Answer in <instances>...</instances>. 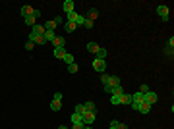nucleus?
I'll return each mask as SVG.
<instances>
[{"label":"nucleus","instance_id":"nucleus-43","mask_svg":"<svg viewBox=\"0 0 174 129\" xmlns=\"http://www.w3.org/2000/svg\"><path fill=\"white\" fill-rule=\"evenodd\" d=\"M108 129H116V127H112V125H108Z\"/></svg>","mask_w":174,"mask_h":129},{"label":"nucleus","instance_id":"nucleus-25","mask_svg":"<svg viewBox=\"0 0 174 129\" xmlns=\"http://www.w3.org/2000/svg\"><path fill=\"white\" fill-rule=\"evenodd\" d=\"M62 60H64L66 64L70 66V64H73V56H72V54H68V52H66V54H64V58H62Z\"/></svg>","mask_w":174,"mask_h":129},{"label":"nucleus","instance_id":"nucleus-29","mask_svg":"<svg viewBox=\"0 0 174 129\" xmlns=\"http://www.w3.org/2000/svg\"><path fill=\"white\" fill-rule=\"evenodd\" d=\"M76 114L83 116V114H85V106H83V104H78V106H76Z\"/></svg>","mask_w":174,"mask_h":129},{"label":"nucleus","instance_id":"nucleus-23","mask_svg":"<svg viewBox=\"0 0 174 129\" xmlns=\"http://www.w3.org/2000/svg\"><path fill=\"white\" fill-rule=\"evenodd\" d=\"M23 21L27 23L29 27H33V25H35V23H37V19H35V18H33V16H29V18H23Z\"/></svg>","mask_w":174,"mask_h":129},{"label":"nucleus","instance_id":"nucleus-7","mask_svg":"<svg viewBox=\"0 0 174 129\" xmlns=\"http://www.w3.org/2000/svg\"><path fill=\"white\" fill-rule=\"evenodd\" d=\"M33 12H35V8H33V6H23V8H21V16H23V18L33 16Z\"/></svg>","mask_w":174,"mask_h":129},{"label":"nucleus","instance_id":"nucleus-19","mask_svg":"<svg viewBox=\"0 0 174 129\" xmlns=\"http://www.w3.org/2000/svg\"><path fill=\"white\" fill-rule=\"evenodd\" d=\"M120 104H132V94H126V92H124V94H122V100H120Z\"/></svg>","mask_w":174,"mask_h":129},{"label":"nucleus","instance_id":"nucleus-20","mask_svg":"<svg viewBox=\"0 0 174 129\" xmlns=\"http://www.w3.org/2000/svg\"><path fill=\"white\" fill-rule=\"evenodd\" d=\"M52 52H54V56H56V58H60V60H62V58H64V54H66L64 48H54Z\"/></svg>","mask_w":174,"mask_h":129},{"label":"nucleus","instance_id":"nucleus-2","mask_svg":"<svg viewBox=\"0 0 174 129\" xmlns=\"http://www.w3.org/2000/svg\"><path fill=\"white\" fill-rule=\"evenodd\" d=\"M159 100V97H157V92H153V91H147L145 94H143V102H147V104H155V102Z\"/></svg>","mask_w":174,"mask_h":129},{"label":"nucleus","instance_id":"nucleus-30","mask_svg":"<svg viewBox=\"0 0 174 129\" xmlns=\"http://www.w3.org/2000/svg\"><path fill=\"white\" fill-rule=\"evenodd\" d=\"M68 71H70V73H78V64H76V62H73V64H70V66H68Z\"/></svg>","mask_w":174,"mask_h":129},{"label":"nucleus","instance_id":"nucleus-42","mask_svg":"<svg viewBox=\"0 0 174 129\" xmlns=\"http://www.w3.org/2000/svg\"><path fill=\"white\" fill-rule=\"evenodd\" d=\"M85 129H93V127H91V125H85Z\"/></svg>","mask_w":174,"mask_h":129},{"label":"nucleus","instance_id":"nucleus-15","mask_svg":"<svg viewBox=\"0 0 174 129\" xmlns=\"http://www.w3.org/2000/svg\"><path fill=\"white\" fill-rule=\"evenodd\" d=\"M60 108H62V102H60V100H52L51 102V110L52 112H58Z\"/></svg>","mask_w":174,"mask_h":129},{"label":"nucleus","instance_id":"nucleus-40","mask_svg":"<svg viewBox=\"0 0 174 129\" xmlns=\"http://www.w3.org/2000/svg\"><path fill=\"white\" fill-rule=\"evenodd\" d=\"M116 129H128V125H126V123H120V121H118V125H116Z\"/></svg>","mask_w":174,"mask_h":129},{"label":"nucleus","instance_id":"nucleus-41","mask_svg":"<svg viewBox=\"0 0 174 129\" xmlns=\"http://www.w3.org/2000/svg\"><path fill=\"white\" fill-rule=\"evenodd\" d=\"M58 129H68V127H66V125H60V127Z\"/></svg>","mask_w":174,"mask_h":129},{"label":"nucleus","instance_id":"nucleus-6","mask_svg":"<svg viewBox=\"0 0 174 129\" xmlns=\"http://www.w3.org/2000/svg\"><path fill=\"white\" fill-rule=\"evenodd\" d=\"M106 56H108V50H106V48H99V50H97V54H95V58L97 60H106Z\"/></svg>","mask_w":174,"mask_h":129},{"label":"nucleus","instance_id":"nucleus-26","mask_svg":"<svg viewBox=\"0 0 174 129\" xmlns=\"http://www.w3.org/2000/svg\"><path fill=\"white\" fill-rule=\"evenodd\" d=\"M112 94H124V87L122 85H116V87L112 89Z\"/></svg>","mask_w":174,"mask_h":129},{"label":"nucleus","instance_id":"nucleus-11","mask_svg":"<svg viewBox=\"0 0 174 129\" xmlns=\"http://www.w3.org/2000/svg\"><path fill=\"white\" fill-rule=\"evenodd\" d=\"M43 37H45L46 42H52V41L56 39V35H54V31H45V35H43Z\"/></svg>","mask_w":174,"mask_h":129},{"label":"nucleus","instance_id":"nucleus-13","mask_svg":"<svg viewBox=\"0 0 174 129\" xmlns=\"http://www.w3.org/2000/svg\"><path fill=\"white\" fill-rule=\"evenodd\" d=\"M132 102H138V104H141L143 102V92H135V94H132Z\"/></svg>","mask_w":174,"mask_h":129},{"label":"nucleus","instance_id":"nucleus-28","mask_svg":"<svg viewBox=\"0 0 174 129\" xmlns=\"http://www.w3.org/2000/svg\"><path fill=\"white\" fill-rule=\"evenodd\" d=\"M52 21H54V25H64V23H66V19L62 18V16H58V18H54Z\"/></svg>","mask_w":174,"mask_h":129},{"label":"nucleus","instance_id":"nucleus-4","mask_svg":"<svg viewBox=\"0 0 174 129\" xmlns=\"http://www.w3.org/2000/svg\"><path fill=\"white\" fill-rule=\"evenodd\" d=\"M157 14L163 21H168V6H157Z\"/></svg>","mask_w":174,"mask_h":129},{"label":"nucleus","instance_id":"nucleus-22","mask_svg":"<svg viewBox=\"0 0 174 129\" xmlns=\"http://www.w3.org/2000/svg\"><path fill=\"white\" fill-rule=\"evenodd\" d=\"M83 106H85V112H97V108H95V104H93V102H85Z\"/></svg>","mask_w":174,"mask_h":129},{"label":"nucleus","instance_id":"nucleus-39","mask_svg":"<svg viewBox=\"0 0 174 129\" xmlns=\"http://www.w3.org/2000/svg\"><path fill=\"white\" fill-rule=\"evenodd\" d=\"M52 100H60V102H62V92H56V94H54V98H52Z\"/></svg>","mask_w":174,"mask_h":129},{"label":"nucleus","instance_id":"nucleus-37","mask_svg":"<svg viewBox=\"0 0 174 129\" xmlns=\"http://www.w3.org/2000/svg\"><path fill=\"white\" fill-rule=\"evenodd\" d=\"M33 46H35V44H33L31 41H27V42H25V48H27V50H33Z\"/></svg>","mask_w":174,"mask_h":129},{"label":"nucleus","instance_id":"nucleus-8","mask_svg":"<svg viewBox=\"0 0 174 129\" xmlns=\"http://www.w3.org/2000/svg\"><path fill=\"white\" fill-rule=\"evenodd\" d=\"M62 10L66 12V16H68V14H72V12H73V2H72V0H66V2H64V6H62Z\"/></svg>","mask_w":174,"mask_h":129},{"label":"nucleus","instance_id":"nucleus-18","mask_svg":"<svg viewBox=\"0 0 174 129\" xmlns=\"http://www.w3.org/2000/svg\"><path fill=\"white\" fill-rule=\"evenodd\" d=\"M97 16H99V12H97V10H89V14H87L85 19H89V21H95Z\"/></svg>","mask_w":174,"mask_h":129},{"label":"nucleus","instance_id":"nucleus-3","mask_svg":"<svg viewBox=\"0 0 174 129\" xmlns=\"http://www.w3.org/2000/svg\"><path fill=\"white\" fill-rule=\"evenodd\" d=\"M93 68L99 71V73H105V69H106V60H93Z\"/></svg>","mask_w":174,"mask_h":129},{"label":"nucleus","instance_id":"nucleus-9","mask_svg":"<svg viewBox=\"0 0 174 129\" xmlns=\"http://www.w3.org/2000/svg\"><path fill=\"white\" fill-rule=\"evenodd\" d=\"M52 44H54V48H64L66 39H64V37H56L54 41H52Z\"/></svg>","mask_w":174,"mask_h":129},{"label":"nucleus","instance_id":"nucleus-35","mask_svg":"<svg viewBox=\"0 0 174 129\" xmlns=\"http://www.w3.org/2000/svg\"><path fill=\"white\" fill-rule=\"evenodd\" d=\"M83 27H85V29H93V21L85 19V23H83Z\"/></svg>","mask_w":174,"mask_h":129},{"label":"nucleus","instance_id":"nucleus-16","mask_svg":"<svg viewBox=\"0 0 174 129\" xmlns=\"http://www.w3.org/2000/svg\"><path fill=\"white\" fill-rule=\"evenodd\" d=\"M99 48H101V46L97 44V42H89V44H87V50L93 52V54H97V50H99Z\"/></svg>","mask_w":174,"mask_h":129},{"label":"nucleus","instance_id":"nucleus-31","mask_svg":"<svg viewBox=\"0 0 174 129\" xmlns=\"http://www.w3.org/2000/svg\"><path fill=\"white\" fill-rule=\"evenodd\" d=\"M54 21H46V25H45V31H54Z\"/></svg>","mask_w":174,"mask_h":129},{"label":"nucleus","instance_id":"nucleus-10","mask_svg":"<svg viewBox=\"0 0 174 129\" xmlns=\"http://www.w3.org/2000/svg\"><path fill=\"white\" fill-rule=\"evenodd\" d=\"M138 112H141V114H149L151 112V104H147V102H141L139 104V110Z\"/></svg>","mask_w":174,"mask_h":129},{"label":"nucleus","instance_id":"nucleus-38","mask_svg":"<svg viewBox=\"0 0 174 129\" xmlns=\"http://www.w3.org/2000/svg\"><path fill=\"white\" fill-rule=\"evenodd\" d=\"M33 18H35V19L41 18V10H35V12H33Z\"/></svg>","mask_w":174,"mask_h":129},{"label":"nucleus","instance_id":"nucleus-36","mask_svg":"<svg viewBox=\"0 0 174 129\" xmlns=\"http://www.w3.org/2000/svg\"><path fill=\"white\" fill-rule=\"evenodd\" d=\"M72 129H85V125H83V123H73Z\"/></svg>","mask_w":174,"mask_h":129},{"label":"nucleus","instance_id":"nucleus-12","mask_svg":"<svg viewBox=\"0 0 174 129\" xmlns=\"http://www.w3.org/2000/svg\"><path fill=\"white\" fill-rule=\"evenodd\" d=\"M172 48H174V37H170L168 41H166V54L172 56Z\"/></svg>","mask_w":174,"mask_h":129},{"label":"nucleus","instance_id":"nucleus-27","mask_svg":"<svg viewBox=\"0 0 174 129\" xmlns=\"http://www.w3.org/2000/svg\"><path fill=\"white\" fill-rule=\"evenodd\" d=\"M73 123H81V116L79 114H72V125Z\"/></svg>","mask_w":174,"mask_h":129},{"label":"nucleus","instance_id":"nucleus-24","mask_svg":"<svg viewBox=\"0 0 174 129\" xmlns=\"http://www.w3.org/2000/svg\"><path fill=\"white\" fill-rule=\"evenodd\" d=\"M78 12H72V14H68L66 16V19H68V21H72V23H76V19H78Z\"/></svg>","mask_w":174,"mask_h":129},{"label":"nucleus","instance_id":"nucleus-21","mask_svg":"<svg viewBox=\"0 0 174 129\" xmlns=\"http://www.w3.org/2000/svg\"><path fill=\"white\" fill-rule=\"evenodd\" d=\"M116 85H122V83H120V77H116V75H110V87H116Z\"/></svg>","mask_w":174,"mask_h":129},{"label":"nucleus","instance_id":"nucleus-14","mask_svg":"<svg viewBox=\"0 0 174 129\" xmlns=\"http://www.w3.org/2000/svg\"><path fill=\"white\" fill-rule=\"evenodd\" d=\"M64 31H66V33H72V31H76V23H72V21H66V23H64Z\"/></svg>","mask_w":174,"mask_h":129},{"label":"nucleus","instance_id":"nucleus-32","mask_svg":"<svg viewBox=\"0 0 174 129\" xmlns=\"http://www.w3.org/2000/svg\"><path fill=\"white\" fill-rule=\"evenodd\" d=\"M101 81H103V85H106V83L110 85V75H106V73H101Z\"/></svg>","mask_w":174,"mask_h":129},{"label":"nucleus","instance_id":"nucleus-33","mask_svg":"<svg viewBox=\"0 0 174 129\" xmlns=\"http://www.w3.org/2000/svg\"><path fill=\"white\" fill-rule=\"evenodd\" d=\"M85 23V18L83 16H78V19H76V27H79V25H83Z\"/></svg>","mask_w":174,"mask_h":129},{"label":"nucleus","instance_id":"nucleus-34","mask_svg":"<svg viewBox=\"0 0 174 129\" xmlns=\"http://www.w3.org/2000/svg\"><path fill=\"white\" fill-rule=\"evenodd\" d=\"M147 91H149V85H147V83H143L141 87H139V92H143V94H145Z\"/></svg>","mask_w":174,"mask_h":129},{"label":"nucleus","instance_id":"nucleus-5","mask_svg":"<svg viewBox=\"0 0 174 129\" xmlns=\"http://www.w3.org/2000/svg\"><path fill=\"white\" fill-rule=\"evenodd\" d=\"M31 33H33V35H37V37H43V35H45V27L39 25V23H35V25L31 27Z\"/></svg>","mask_w":174,"mask_h":129},{"label":"nucleus","instance_id":"nucleus-17","mask_svg":"<svg viewBox=\"0 0 174 129\" xmlns=\"http://www.w3.org/2000/svg\"><path fill=\"white\" fill-rule=\"evenodd\" d=\"M120 100H122V94H110V102H112L114 106H118Z\"/></svg>","mask_w":174,"mask_h":129},{"label":"nucleus","instance_id":"nucleus-1","mask_svg":"<svg viewBox=\"0 0 174 129\" xmlns=\"http://www.w3.org/2000/svg\"><path fill=\"white\" fill-rule=\"evenodd\" d=\"M95 118H97L95 112H85V114L81 116V123H83V125H93Z\"/></svg>","mask_w":174,"mask_h":129}]
</instances>
